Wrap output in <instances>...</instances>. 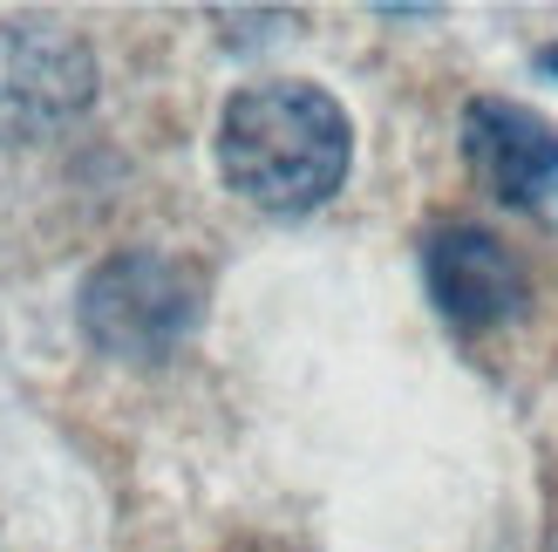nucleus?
Here are the masks:
<instances>
[{
	"instance_id": "1",
	"label": "nucleus",
	"mask_w": 558,
	"mask_h": 552,
	"mask_svg": "<svg viewBox=\"0 0 558 552\" xmlns=\"http://www.w3.org/2000/svg\"><path fill=\"white\" fill-rule=\"evenodd\" d=\"M348 109L314 82H253L218 117V171L259 212H314L348 178Z\"/></svg>"
},
{
	"instance_id": "2",
	"label": "nucleus",
	"mask_w": 558,
	"mask_h": 552,
	"mask_svg": "<svg viewBox=\"0 0 558 552\" xmlns=\"http://www.w3.org/2000/svg\"><path fill=\"white\" fill-rule=\"evenodd\" d=\"M205 321V280L171 253H117L82 287V335L117 362H163Z\"/></svg>"
},
{
	"instance_id": "3",
	"label": "nucleus",
	"mask_w": 558,
	"mask_h": 552,
	"mask_svg": "<svg viewBox=\"0 0 558 552\" xmlns=\"http://www.w3.org/2000/svg\"><path fill=\"white\" fill-rule=\"evenodd\" d=\"M463 151L505 205L558 226V130L545 117L505 96H477L463 109Z\"/></svg>"
},
{
	"instance_id": "4",
	"label": "nucleus",
	"mask_w": 558,
	"mask_h": 552,
	"mask_svg": "<svg viewBox=\"0 0 558 552\" xmlns=\"http://www.w3.org/2000/svg\"><path fill=\"white\" fill-rule=\"evenodd\" d=\"M423 280H429L436 314L457 321V327H470V335H477V327L511 321L524 308V273H518V260L490 232H477V226H442V232H429V245H423Z\"/></svg>"
},
{
	"instance_id": "5",
	"label": "nucleus",
	"mask_w": 558,
	"mask_h": 552,
	"mask_svg": "<svg viewBox=\"0 0 558 552\" xmlns=\"http://www.w3.org/2000/svg\"><path fill=\"white\" fill-rule=\"evenodd\" d=\"M82 96H89V55L69 35H41V27L0 35V103H21V123L69 117Z\"/></svg>"
},
{
	"instance_id": "6",
	"label": "nucleus",
	"mask_w": 558,
	"mask_h": 552,
	"mask_svg": "<svg viewBox=\"0 0 558 552\" xmlns=\"http://www.w3.org/2000/svg\"><path fill=\"white\" fill-rule=\"evenodd\" d=\"M545 69H558V48H545Z\"/></svg>"
},
{
	"instance_id": "7",
	"label": "nucleus",
	"mask_w": 558,
	"mask_h": 552,
	"mask_svg": "<svg viewBox=\"0 0 558 552\" xmlns=\"http://www.w3.org/2000/svg\"><path fill=\"white\" fill-rule=\"evenodd\" d=\"M551 552H558V539H551Z\"/></svg>"
}]
</instances>
